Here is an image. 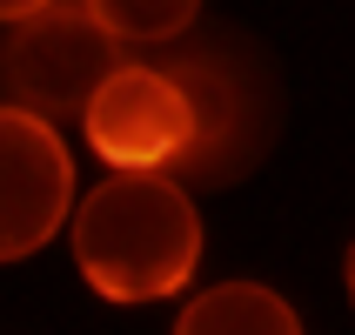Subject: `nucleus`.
<instances>
[{"label": "nucleus", "mask_w": 355, "mask_h": 335, "mask_svg": "<svg viewBox=\"0 0 355 335\" xmlns=\"http://www.w3.org/2000/svg\"><path fill=\"white\" fill-rule=\"evenodd\" d=\"M74 268L101 302H168L201 268V215L175 175H107L67 215Z\"/></svg>", "instance_id": "1"}, {"label": "nucleus", "mask_w": 355, "mask_h": 335, "mask_svg": "<svg viewBox=\"0 0 355 335\" xmlns=\"http://www.w3.org/2000/svg\"><path fill=\"white\" fill-rule=\"evenodd\" d=\"M80 135L114 175H168L188 155H201V101L168 67L114 60L80 108Z\"/></svg>", "instance_id": "2"}, {"label": "nucleus", "mask_w": 355, "mask_h": 335, "mask_svg": "<svg viewBox=\"0 0 355 335\" xmlns=\"http://www.w3.org/2000/svg\"><path fill=\"white\" fill-rule=\"evenodd\" d=\"M114 67V40L101 34L87 7H40V14L14 20L0 40V87L7 108H27L40 121H80L87 94Z\"/></svg>", "instance_id": "3"}, {"label": "nucleus", "mask_w": 355, "mask_h": 335, "mask_svg": "<svg viewBox=\"0 0 355 335\" xmlns=\"http://www.w3.org/2000/svg\"><path fill=\"white\" fill-rule=\"evenodd\" d=\"M74 215V155L54 121L0 108V261H27Z\"/></svg>", "instance_id": "4"}, {"label": "nucleus", "mask_w": 355, "mask_h": 335, "mask_svg": "<svg viewBox=\"0 0 355 335\" xmlns=\"http://www.w3.org/2000/svg\"><path fill=\"white\" fill-rule=\"evenodd\" d=\"M175 335H302V316L268 282H215L175 316Z\"/></svg>", "instance_id": "5"}, {"label": "nucleus", "mask_w": 355, "mask_h": 335, "mask_svg": "<svg viewBox=\"0 0 355 335\" xmlns=\"http://www.w3.org/2000/svg\"><path fill=\"white\" fill-rule=\"evenodd\" d=\"M80 7H87V20H94L114 47L175 40V34H188L195 14H201V0H80Z\"/></svg>", "instance_id": "6"}, {"label": "nucleus", "mask_w": 355, "mask_h": 335, "mask_svg": "<svg viewBox=\"0 0 355 335\" xmlns=\"http://www.w3.org/2000/svg\"><path fill=\"white\" fill-rule=\"evenodd\" d=\"M40 7H54V0H0V20L14 27V20H27V14H40Z\"/></svg>", "instance_id": "7"}, {"label": "nucleus", "mask_w": 355, "mask_h": 335, "mask_svg": "<svg viewBox=\"0 0 355 335\" xmlns=\"http://www.w3.org/2000/svg\"><path fill=\"white\" fill-rule=\"evenodd\" d=\"M342 282H349V309H355V241H349V261H342Z\"/></svg>", "instance_id": "8"}]
</instances>
